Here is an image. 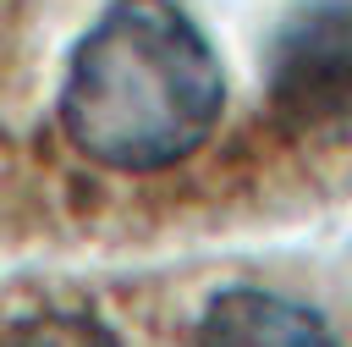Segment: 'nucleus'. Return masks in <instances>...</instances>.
<instances>
[{"instance_id":"4","label":"nucleus","mask_w":352,"mask_h":347,"mask_svg":"<svg viewBox=\"0 0 352 347\" xmlns=\"http://www.w3.org/2000/svg\"><path fill=\"white\" fill-rule=\"evenodd\" d=\"M0 347H126L88 308H33L0 330Z\"/></svg>"},{"instance_id":"3","label":"nucleus","mask_w":352,"mask_h":347,"mask_svg":"<svg viewBox=\"0 0 352 347\" xmlns=\"http://www.w3.org/2000/svg\"><path fill=\"white\" fill-rule=\"evenodd\" d=\"M192 347H341L319 308L264 292V286H226L204 303Z\"/></svg>"},{"instance_id":"1","label":"nucleus","mask_w":352,"mask_h":347,"mask_svg":"<svg viewBox=\"0 0 352 347\" xmlns=\"http://www.w3.org/2000/svg\"><path fill=\"white\" fill-rule=\"evenodd\" d=\"M60 132L110 171H165L226 116V66L182 0H104L60 72Z\"/></svg>"},{"instance_id":"2","label":"nucleus","mask_w":352,"mask_h":347,"mask_svg":"<svg viewBox=\"0 0 352 347\" xmlns=\"http://www.w3.org/2000/svg\"><path fill=\"white\" fill-rule=\"evenodd\" d=\"M270 110L292 138H352V6L314 0L270 44Z\"/></svg>"}]
</instances>
